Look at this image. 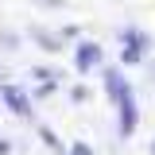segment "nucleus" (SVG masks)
<instances>
[{
    "label": "nucleus",
    "instance_id": "4",
    "mask_svg": "<svg viewBox=\"0 0 155 155\" xmlns=\"http://www.w3.org/2000/svg\"><path fill=\"white\" fill-rule=\"evenodd\" d=\"M74 155H89V147H81V143H78V147H74Z\"/></svg>",
    "mask_w": 155,
    "mask_h": 155
},
{
    "label": "nucleus",
    "instance_id": "2",
    "mask_svg": "<svg viewBox=\"0 0 155 155\" xmlns=\"http://www.w3.org/2000/svg\"><path fill=\"white\" fill-rule=\"evenodd\" d=\"M97 54H101V51H97L93 43H85V47L78 51V70H89V66L97 62Z\"/></svg>",
    "mask_w": 155,
    "mask_h": 155
},
{
    "label": "nucleus",
    "instance_id": "3",
    "mask_svg": "<svg viewBox=\"0 0 155 155\" xmlns=\"http://www.w3.org/2000/svg\"><path fill=\"white\" fill-rule=\"evenodd\" d=\"M8 101L16 105V113H27V101H23V93H19V89H8Z\"/></svg>",
    "mask_w": 155,
    "mask_h": 155
},
{
    "label": "nucleus",
    "instance_id": "1",
    "mask_svg": "<svg viewBox=\"0 0 155 155\" xmlns=\"http://www.w3.org/2000/svg\"><path fill=\"white\" fill-rule=\"evenodd\" d=\"M116 105H120V132L128 136L136 128V101H132V93H128V97H120Z\"/></svg>",
    "mask_w": 155,
    "mask_h": 155
}]
</instances>
